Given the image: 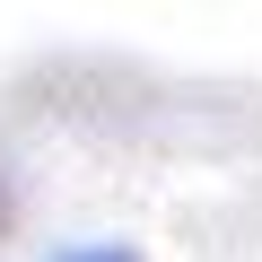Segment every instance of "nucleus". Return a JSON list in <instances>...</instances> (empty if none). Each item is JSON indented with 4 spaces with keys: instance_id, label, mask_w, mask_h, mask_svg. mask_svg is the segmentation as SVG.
Instances as JSON below:
<instances>
[{
    "instance_id": "nucleus-1",
    "label": "nucleus",
    "mask_w": 262,
    "mask_h": 262,
    "mask_svg": "<svg viewBox=\"0 0 262 262\" xmlns=\"http://www.w3.org/2000/svg\"><path fill=\"white\" fill-rule=\"evenodd\" d=\"M70 262H140V253H122V245H88V253H70Z\"/></svg>"
},
{
    "instance_id": "nucleus-2",
    "label": "nucleus",
    "mask_w": 262,
    "mask_h": 262,
    "mask_svg": "<svg viewBox=\"0 0 262 262\" xmlns=\"http://www.w3.org/2000/svg\"><path fill=\"white\" fill-rule=\"evenodd\" d=\"M0 236H9V184H0Z\"/></svg>"
}]
</instances>
